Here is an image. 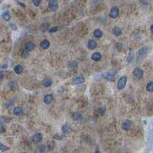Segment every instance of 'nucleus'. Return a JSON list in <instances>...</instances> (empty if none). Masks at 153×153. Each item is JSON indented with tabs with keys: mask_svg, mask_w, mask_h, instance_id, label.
Listing matches in <instances>:
<instances>
[{
	"mask_svg": "<svg viewBox=\"0 0 153 153\" xmlns=\"http://www.w3.org/2000/svg\"><path fill=\"white\" fill-rule=\"evenodd\" d=\"M127 83V77L125 76H122L120 78V80L118 81L117 83V88L119 90H122L126 85Z\"/></svg>",
	"mask_w": 153,
	"mask_h": 153,
	"instance_id": "1",
	"label": "nucleus"
},
{
	"mask_svg": "<svg viewBox=\"0 0 153 153\" xmlns=\"http://www.w3.org/2000/svg\"><path fill=\"white\" fill-rule=\"evenodd\" d=\"M148 52V47H142L138 51V54H137V60H140L142 58H144L145 56L146 55V54Z\"/></svg>",
	"mask_w": 153,
	"mask_h": 153,
	"instance_id": "2",
	"label": "nucleus"
},
{
	"mask_svg": "<svg viewBox=\"0 0 153 153\" xmlns=\"http://www.w3.org/2000/svg\"><path fill=\"white\" fill-rule=\"evenodd\" d=\"M119 13H120L119 9L117 7H116V6H114V7H113V8L111 9V10H110V16L111 17V18L115 19V18H116V17L119 15Z\"/></svg>",
	"mask_w": 153,
	"mask_h": 153,
	"instance_id": "3",
	"label": "nucleus"
},
{
	"mask_svg": "<svg viewBox=\"0 0 153 153\" xmlns=\"http://www.w3.org/2000/svg\"><path fill=\"white\" fill-rule=\"evenodd\" d=\"M49 8L53 12H55L58 8V2L56 0H51L49 2Z\"/></svg>",
	"mask_w": 153,
	"mask_h": 153,
	"instance_id": "4",
	"label": "nucleus"
},
{
	"mask_svg": "<svg viewBox=\"0 0 153 153\" xmlns=\"http://www.w3.org/2000/svg\"><path fill=\"white\" fill-rule=\"evenodd\" d=\"M103 77L107 80H113L115 78V73L113 71H109L103 74Z\"/></svg>",
	"mask_w": 153,
	"mask_h": 153,
	"instance_id": "5",
	"label": "nucleus"
},
{
	"mask_svg": "<svg viewBox=\"0 0 153 153\" xmlns=\"http://www.w3.org/2000/svg\"><path fill=\"white\" fill-rule=\"evenodd\" d=\"M132 127V122L130 120H125L123 122H122V130H130V128Z\"/></svg>",
	"mask_w": 153,
	"mask_h": 153,
	"instance_id": "6",
	"label": "nucleus"
},
{
	"mask_svg": "<svg viewBox=\"0 0 153 153\" xmlns=\"http://www.w3.org/2000/svg\"><path fill=\"white\" fill-rule=\"evenodd\" d=\"M143 70H142L141 68H135L133 70V75L138 78V79H140L142 77H143Z\"/></svg>",
	"mask_w": 153,
	"mask_h": 153,
	"instance_id": "7",
	"label": "nucleus"
},
{
	"mask_svg": "<svg viewBox=\"0 0 153 153\" xmlns=\"http://www.w3.org/2000/svg\"><path fill=\"white\" fill-rule=\"evenodd\" d=\"M35 43H33L32 42H27L25 45V50L27 51H32L35 48Z\"/></svg>",
	"mask_w": 153,
	"mask_h": 153,
	"instance_id": "8",
	"label": "nucleus"
},
{
	"mask_svg": "<svg viewBox=\"0 0 153 153\" xmlns=\"http://www.w3.org/2000/svg\"><path fill=\"white\" fill-rule=\"evenodd\" d=\"M43 85L46 87H51L52 84V80L51 79L50 77H46L45 79L43 80V82H42Z\"/></svg>",
	"mask_w": 153,
	"mask_h": 153,
	"instance_id": "9",
	"label": "nucleus"
},
{
	"mask_svg": "<svg viewBox=\"0 0 153 153\" xmlns=\"http://www.w3.org/2000/svg\"><path fill=\"white\" fill-rule=\"evenodd\" d=\"M40 46L42 47V49H47L48 48L49 46H50V42L49 41L47 40H43L42 42L40 44Z\"/></svg>",
	"mask_w": 153,
	"mask_h": 153,
	"instance_id": "10",
	"label": "nucleus"
},
{
	"mask_svg": "<svg viewBox=\"0 0 153 153\" xmlns=\"http://www.w3.org/2000/svg\"><path fill=\"white\" fill-rule=\"evenodd\" d=\"M85 81L84 78L83 77H77L73 79V83L75 84H80V83H83Z\"/></svg>",
	"mask_w": 153,
	"mask_h": 153,
	"instance_id": "11",
	"label": "nucleus"
},
{
	"mask_svg": "<svg viewBox=\"0 0 153 153\" xmlns=\"http://www.w3.org/2000/svg\"><path fill=\"white\" fill-rule=\"evenodd\" d=\"M52 100H53V96L51 94H47L44 97V102L46 104H50L52 102Z\"/></svg>",
	"mask_w": 153,
	"mask_h": 153,
	"instance_id": "12",
	"label": "nucleus"
},
{
	"mask_svg": "<svg viewBox=\"0 0 153 153\" xmlns=\"http://www.w3.org/2000/svg\"><path fill=\"white\" fill-rule=\"evenodd\" d=\"M87 47H89L90 49L93 50L94 48H96V47H97V42H95L94 40L91 39V40H90V41H89V42H88Z\"/></svg>",
	"mask_w": 153,
	"mask_h": 153,
	"instance_id": "13",
	"label": "nucleus"
},
{
	"mask_svg": "<svg viewBox=\"0 0 153 153\" xmlns=\"http://www.w3.org/2000/svg\"><path fill=\"white\" fill-rule=\"evenodd\" d=\"M91 58L93 60H95V61H98L100 60V58H101V54L100 52H95L93 54V55H92Z\"/></svg>",
	"mask_w": 153,
	"mask_h": 153,
	"instance_id": "14",
	"label": "nucleus"
},
{
	"mask_svg": "<svg viewBox=\"0 0 153 153\" xmlns=\"http://www.w3.org/2000/svg\"><path fill=\"white\" fill-rule=\"evenodd\" d=\"M42 135L40 133L36 134L32 137V140L35 142H39L42 141Z\"/></svg>",
	"mask_w": 153,
	"mask_h": 153,
	"instance_id": "15",
	"label": "nucleus"
},
{
	"mask_svg": "<svg viewBox=\"0 0 153 153\" xmlns=\"http://www.w3.org/2000/svg\"><path fill=\"white\" fill-rule=\"evenodd\" d=\"M22 112H23L22 108L18 107H15L14 109V110H13V113H14V115H15V116H20L22 113Z\"/></svg>",
	"mask_w": 153,
	"mask_h": 153,
	"instance_id": "16",
	"label": "nucleus"
},
{
	"mask_svg": "<svg viewBox=\"0 0 153 153\" xmlns=\"http://www.w3.org/2000/svg\"><path fill=\"white\" fill-rule=\"evenodd\" d=\"M14 70H15V72L17 74H21L22 73V71H23V67L22 65H17L15 67V68H14Z\"/></svg>",
	"mask_w": 153,
	"mask_h": 153,
	"instance_id": "17",
	"label": "nucleus"
},
{
	"mask_svg": "<svg viewBox=\"0 0 153 153\" xmlns=\"http://www.w3.org/2000/svg\"><path fill=\"white\" fill-rule=\"evenodd\" d=\"M93 35H94L95 38H100L102 37V35H103V33H102V32L100 29H96L94 31V32H93Z\"/></svg>",
	"mask_w": 153,
	"mask_h": 153,
	"instance_id": "18",
	"label": "nucleus"
},
{
	"mask_svg": "<svg viewBox=\"0 0 153 153\" xmlns=\"http://www.w3.org/2000/svg\"><path fill=\"white\" fill-rule=\"evenodd\" d=\"M113 33L115 36H120L122 33L121 29L120 28H118V27H116V28H114L113 29Z\"/></svg>",
	"mask_w": 153,
	"mask_h": 153,
	"instance_id": "19",
	"label": "nucleus"
},
{
	"mask_svg": "<svg viewBox=\"0 0 153 153\" xmlns=\"http://www.w3.org/2000/svg\"><path fill=\"white\" fill-rule=\"evenodd\" d=\"M62 131H63L64 133H65V134L68 133V132L70 131V126L69 125H67V124L64 125L63 126V128H62Z\"/></svg>",
	"mask_w": 153,
	"mask_h": 153,
	"instance_id": "20",
	"label": "nucleus"
},
{
	"mask_svg": "<svg viewBox=\"0 0 153 153\" xmlns=\"http://www.w3.org/2000/svg\"><path fill=\"white\" fill-rule=\"evenodd\" d=\"M81 118H82V115L80 113H75L73 115V119H74V120H75V121L80 120Z\"/></svg>",
	"mask_w": 153,
	"mask_h": 153,
	"instance_id": "21",
	"label": "nucleus"
},
{
	"mask_svg": "<svg viewBox=\"0 0 153 153\" xmlns=\"http://www.w3.org/2000/svg\"><path fill=\"white\" fill-rule=\"evenodd\" d=\"M146 90L148 92H153V82H149L146 85Z\"/></svg>",
	"mask_w": 153,
	"mask_h": 153,
	"instance_id": "22",
	"label": "nucleus"
},
{
	"mask_svg": "<svg viewBox=\"0 0 153 153\" xmlns=\"http://www.w3.org/2000/svg\"><path fill=\"white\" fill-rule=\"evenodd\" d=\"M2 18L4 20H5V21H9V19H10V14L8 12H5L4 14L2 15Z\"/></svg>",
	"mask_w": 153,
	"mask_h": 153,
	"instance_id": "23",
	"label": "nucleus"
},
{
	"mask_svg": "<svg viewBox=\"0 0 153 153\" xmlns=\"http://www.w3.org/2000/svg\"><path fill=\"white\" fill-rule=\"evenodd\" d=\"M77 66V63L75 62V61H72V62H70V64H69V67L71 69H74V68H76Z\"/></svg>",
	"mask_w": 153,
	"mask_h": 153,
	"instance_id": "24",
	"label": "nucleus"
},
{
	"mask_svg": "<svg viewBox=\"0 0 153 153\" xmlns=\"http://www.w3.org/2000/svg\"><path fill=\"white\" fill-rule=\"evenodd\" d=\"M8 149H9L8 147H6L5 145H3L2 143L0 142V150L2 151V152H5V151H7Z\"/></svg>",
	"mask_w": 153,
	"mask_h": 153,
	"instance_id": "25",
	"label": "nucleus"
},
{
	"mask_svg": "<svg viewBox=\"0 0 153 153\" xmlns=\"http://www.w3.org/2000/svg\"><path fill=\"white\" fill-rule=\"evenodd\" d=\"M132 59H133V54H132V51H130V54H129V56H128V57H127V60H128V62H129V63L132 62Z\"/></svg>",
	"mask_w": 153,
	"mask_h": 153,
	"instance_id": "26",
	"label": "nucleus"
},
{
	"mask_svg": "<svg viewBox=\"0 0 153 153\" xmlns=\"http://www.w3.org/2000/svg\"><path fill=\"white\" fill-rule=\"evenodd\" d=\"M59 30V27H54V28H51L50 30H49V32L50 33H54V32H57V31Z\"/></svg>",
	"mask_w": 153,
	"mask_h": 153,
	"instance_id": "27",
	"label": "nucleus"
},
{
	"mask_svg": "<svg viewBox=\"0 0 153 153\" xmlns=\"http://www.w3.org/2000/svg\"><path fill=\"white\" fill-rule=\"evenodd\" d=\"M33 3L35 6H38L41 4V0H34Z\"/></svg>",
	"mask_w": 153,
	"mask_h": 153,
	"instance_id": "28",
	"label": "nucleus"
},
{
	"mask_svg": "<svg viewBox=\"0 0 153 153\" xmlns=\"http://www.w3.org/2000/svg\"><path fill=\"white\" fill-rule=\"evenodd\" d=\"M5 132V128L2 123H0V133H2V132Z\"/></svg>",
	"mask_w": 153,
	"mask_h": 153,
	"instance_id": "29",
	"label": "nucleus"
},
{
	"mask_svg": "<svg viewBox=\"0 0 153 153\" xmlns=\"http://www.w3.org/2000/svg\"><path fill=\"white\" fill-rule=\"evenodd\" d=\"M27 55H28V52H27V51H22V57H25Z\"/></svg>",
	"mask_w": 153,
	"mask_h": 153,
	"instance_id": "30",
	"label": "nucleus"
},
{
	"mask_svg": "<svg viewBox=\"0 0 153 153\" xmlns=\"http://www.w3.org/2000/svg\"><path fill=\"white\" fill-rule=\"evenodd\" d=\"M18 4L21 5L22 7H23V8H25V5L24 4V3H22V2H18Z\"/></svg>",
	"mask_w": 153,
	"mask_h": 153,
	"instance_id": "31",
	"label": "nucleus"
},
{
	"mask_svg": "<svg viewBox=\"0 0 153 153\" xmlns=\"http://www.w3.org/2000/svg\"><path fill=\"white\" fill-rule=\"evenodd\" d=\"M10 26H11V27H12V29H14V30H15V29H16V27H15V26H14V25H13V24H10Z\"/></svg>",
	"mask_w": 153,
	"mask_h": 153,
	"instance_id": "32",
	"label": "nucleus"
},
{
	"mask_svg": "<svg viewBox=\"0 0 153 153\" xmlns=\"http://www.w3.org/2000/svg\"><path fill=\"white\" fill-rule=\"evenodd\" d=\"M150 31H151V32L153 34V24L150 26Z\"/></svg>",
	"mask_w": 153,
	"mask_h": 153,
	"instance_id": "33",
	"label": "nucleus"
},
{
	"mask_svg": "<svg viewBox=\"0 0 153 153\" xmlns=\"http://www.w3.org/2000/svg\"><path fill=\"white\" fill-rule=\"evenodd\" d=\"M2 77H3V74H2V72H0V80L2 79Z\"/></svg>",
	"mask_w": 153,
	"mask_h": 153,
	"instance_id": "34",
	"label": "nucleus"
},
{
	"mask_svg": "<svg viewBox=\"0 0 153 153\" xmlns=\"http://www.w3.org/2000/svg\"><path fill=\"white\" fill-rule=\"evenodd\" d=\"M6 67H7V65H6V64H5V65H3L2 66V68H6Z\"/></svg>",
	"mask_w": 153,
	"mask_h": 153,
	"instance_id": "35",
	"label": "nucleus"
},
{
	"mask_svg": "<svg viewBox=\"0 0 153 153\" xmlns=\"http://www.w3.org/2000/svg\"><path fill=\"white\" fill-rule=\"evenodd\" d=\"M95 153H100V152L99 150H97L96 152H95Z\"/></svg>",
	"mask_w": 153,
	"mask_h": 153,
	"instance_id": "36",
	"label": "nucleus"
}]
</instances>
